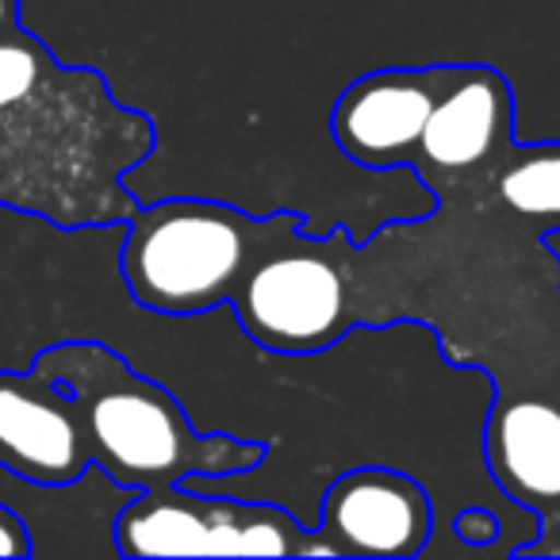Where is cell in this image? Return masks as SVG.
Listing matches in <instances>:
<instances>
[{"label": "cell", "mask_w": 560, "mask_h": 560, "mask_svg": "<svg viewBox=\"0 0 560 560\" xmlns=\"http://www.w3.org/2000/svg\"><path fill=\"white\" fill-rule=\"evenodd\" d=\"M32 369L70 392L93 465H101L124 488L147 491L200 476H246L269 457L265 442H246L223 430L200 434L177 396L135 373L112 346H50Z\"/></svg>", "instance_id": "cell-1"}, {"label": "cell", "mask_w": 560, "mask_h": 560, "mask_svg": "<svg viewBox=\"0 0 560 560\" xmlns=\"http://www.w3.org/2000/svg\"><path fill=\"white\" fill-rule=\"evenodd\" d=\"M296 211L249 215L234 203L173 196L127 215L119 272L127 296L165 319H196L231 304L249 265L284 231L300 226Z\"/></svg>", "instance_id": "cell-2"}, {"label": "cell", "mask_w": 560, "mask_h": 560, "mask_svg": "<svg viewBox=\"0 0 560 560\" xmlns=\"http://www.w3.org/2000/svg\"><path fill=\"white\" fill-rule=\"evenodd\" d=\"M234 319L265 353H323L361 323L346 231L312 242L304 223L284 231L242 277Z\"/></svg>", "instance_id": "cell-3"}, {"label": "cell", "mask_w": 560, "mask_h": 560, "mask_svg": "<svg viewBox=\"0 0 560 560\" xmlns=\"http://www.w3.org/2000/svg\"><path fill=\"white\" fill-rule=\"evenodd\" d=\"M119 557H327L296 514L208 495L192 480L135 491L112 526Z\"/></svg>", "instance_id": "cell-4"}, {"label": "cell", "mask_w": 560, "mask_h": 560, "mask_svg": "<svg viewBox=\"0 0 560 560\" xmlns=\"http://www.w3.org/2000/svg\"><path fill=\"white\" fill-rule=\"evenodd\" d=\"M514 142V93L499 70L457 62L419 139L411 170L442 203L483 192Z\"/></svg>", "instance_id": "cell-5"}, {"label": "cell", "mask_w": 560, "mask_h": 560, "mask_svg": "<svg viewBox=\"0 0 560 560\" xmlns=\"http://www.w3.org/2000/svg\"><path fill=\"white\" fill-rule=\"evenodd\" d=\"M457 62L376 70L358 78L330 112V139L361 170H411L419 139Z\"/></svg>", "instance_id": "cell-6"}, {"label": "cell", "mask_w": 560, "mask_h": 560, "mask_svg": "<svg viewBox=\"0 0 560 560\" xmlns=\"http://www.w3.org/2000/svg\"><path fill=\"white\" fill-rule=\"evenodd\" d=\"M434 511L419 480L399 468L361 465L323 491V522L315 534L327 557L407 560L430 541Z\"/></svg>", "instance_id": "cell-7"}, {"label": "cell", "mask_w": 560, "mask_h": 560, "mask_svg": "<svg viewBox=\"0 0 560 560\" xmlns=\"http://www.w3.org/2000/svg\"><path fill=\"white\" fill-rule=\"evenodd\" d=\"M0 465L35 483H70L93 465L78 404L43 373H0Z\"/></svg>", "instance_id": "cell-8"}, {"label": "cell", "mask_w": 560, "mask_h": 560, "mask_svg": "<svg viewBox=\"0 0 560 560\" xmlns=\"http://www.w3.org/2000/svg\"><path fill=\"white\" fill-rule=\"evenodd\" d=\"M483 453L495 483L545 526L560 529V399L499 392L483 430Z\"/></svg>", "instance_id": "cell-9"}, {"label": "cell", "mask_w": 560, "mask_h": 560, "mask_svg": "<svg viewBox=\"0 0 560 560\" xmlns=\"http://www.w3.org/2000/svg\"><path fill=\"white\" fill-rule=\"evenodd\" d=\"M483 192L511 215L514 223H529L537 231H560V142H534L503 154Z\"/></svg>", "instance_id": "cell-10"}, {"label": "cell", "mask_w": 560, "mask_h": 560, "mask_svg": "<svg viewBox=\"0 0 560 560\" xmlns=\"http://www.w3.org/2000/svg\"><path fill=\"white\" fill-rule=\"evenodd\" d=\"M50 58L27 35L0 32V112L16 108V104L32 101L39 85L50 78Z\"/></svg>", "instance_id": "cell-11"}, {"label": "cell", "mask_w": 560, "mask_h": 560, "mask_svg": "<svg viewBox=\"0 0 560 560\" xmlns=\"http://www.w3.org/2000/svg\"><path fill=\"white\" fill-rule=\"evenodd\" d=\"M453 529H457L460 541H472V545H488L495 541L499 534V518L488 511V506H468L453 518Z\"/></svg>", "instance_id": "cell-12"}, {"label": "cell", "mask_w": 560, "mask_h": 560, "mask_svg": "<svg viewBox=\"0 0 560 560\" xmlns=\"http://www.w3.org/2000/svg\"><path fill=\"white\" fill-rule=\"evenodd\" d=\"M0 557H32V537L24 522L0 503Z\"/></svg>", "instance_id": "cell-13"}, {"label": "cell", "mask_w": 560, "mask_h": 560, "mask_svg": "<svg viewBox=\"0 0 560 560\" xmlns=\"http://www.w3.org/2000/svg\"><path fill=\"white\" fill-rule=\"evenodd\" d=\"M16 27V0H0V32Z\"/></svg>", "instance_id": "cell-14"}]
</instances>
